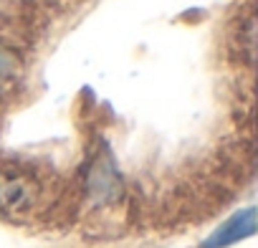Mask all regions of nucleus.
<instances>
[{
	"mask_svg": "<svg viewBox=\"0 0 258 248\" xmlns=\"http://www.w3.org/2000/svg\"><path fill=\"white\" fill-rule=\"evenodd\" d=\"M250 233H253V210L248 208V210L233 215L225 225H220L215 230V235H210L203 243V248H223V245H230L240 238H248Z\"/></svg>",
	"mask_w": 258,
	"mask_h": 248,
	"instance_id": "obj_1",
	"label": "nucleus"
},
{
	"mask_svg": "<svg viewBox=\"0 0 258 248\" xmlns=\"http://www.w3.org/2000/svg\"><path fill=\"white\" fill-rule=\"evenodd\" d=\"M18 56L13 53V48L0 43V91H3L13 79H16V71H18Z\"/></svg>",
	"mask_w": 258,
	"mask_h": 248,
	"instance_id": "obj_2",
	"label": "nucleus"
}]
</instances>
